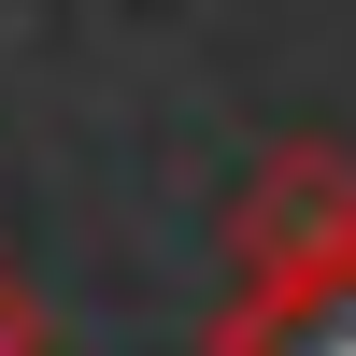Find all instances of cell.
I'll return each mask as SVG.
<instances>
[{
	"label": "cell",
	"mask_w": 356,
	"mask_h": 356,
	"mask_svg": "<svg viewBox=\"0 0 356 356\" xmlns=\"http://www.w3.org/2000/svg\"><path fill=\"white\" fill-rule=\"evenodd\" d=\"M200 356H356V257H300V271H228Z\"/></svg>",
	"instance_id": "7a4b0ae2"
},
{
	"label": "cell",
	"mask_w": 356,
	"mask_h": 356,
	"mask_svg": "<svg viewBox=\"0 0 356 356\" xmlns=\"http://www.w3.org/2000/svg\"><path fill=\"white\" fill-rule=\"evenodd\" d=\"M300 257H356V157L342 143H271L257 186L228 200V271H300Z\"/></svg>",
	"instance_id": "6da1fadb"
},
{
	"label": "cell",
	"mask_w": 356,
	"mask_h": 356,
	"mask_svg": "<svg viewBox=\"0 0 356 356\" xmlns=\"http://www.w3.org/2000/svg\"><path fill=\"white\" fill-rule=\"evenodd\" d=\"M0 356H43V300H29L15 271H0Z\"/></svg>",
	"instance_id": "3957f363"
}]
</instances>
